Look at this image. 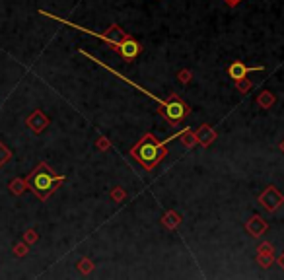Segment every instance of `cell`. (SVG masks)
<instances>
[{"instance_id": "obj_10", "label": "cell", "mask_w": 284, "mask_h": 280, "mask_svg": "<svg viewBox=\"0 0 284 280\" xmlns=\"http://www.w3.org/2000/svg\"><path fill=\"white\" fill-rule=\"evenodd\" d=\"M272 102H274V96H272V94H269V91H265V94H261V96L257 98V104L261 105V107H265V109H267V107H270V104H272Z\"/></svg>"}, {"instance_id": "obj_8", "label": "cell", "mask_w": 284, "mask_h": 280, "mask_svg": "<svg viewBox=\"0 0 284 280\" xmlns=\"http://www.w3.org/2000/svg\"><path fill=\"white\" fill-rule=\"evenodd\" d=\"M195 138H197V142H201L203 146H209L210 142L216 138V133L210 129L209 125H203L199 131H197V134H195Z\"/></svg>"}, {"instance_id": "obj_1", "label": "cell", "mask_w": 284, "mask_h": 280, "mask_svg": "<svg viewBox=\"0 0 284 280\" xmlns=\"http://www.w3.org/2000/svg\"><path fill=\"white\" fill-rule=\"evenodd\" d=\"M179 134H175V136L167 138V140H164V142L156 140V136H154V134H144V136L138 140V144L133 146L131 156H133V158H135L136 162L140 163L144 169H154V167H156V165L165 158V154H167L165 144H167V142H171L173 138H177Z\"/></svg>"}, {"instance_id": "obj_6", "label": "cell", "mask_w": 284, "mask_h": 280, "mask_svg": "<svg viewBox=\"0 0 284 280\" xmlns=\"http://www.w3.org/2000/svg\"><path fill=\"white\" fill-rule=\"evenodd\" d=\"M253 70H265V64H257V66H245L243 62H239V60H236V62H232L230 64V68H228V74H230V78L232 80H243V78H247V74L253 72Z\"/></svg>"}, {"instance_id": "obj_12", "label": "cell", "mask_w": 284, "mask_h": 280, "mask_svg": "<svg viewBox=\"0 0 284 280\" xmlns=\"http://www.w3.org/2000/svg\"><path fill=\"white\" fill-rule=\"evenodd\" d=\"M238 88L241 89V91H247V89L251 88V82H247V78H243V82L238 80Z\"/></svg>"}, {"instance_id": "obj_9", "label": "cell", "mask_w": 284, "mask_h": 280, "mask_svg": "<svg viewBox=\"0 0 284 280\" xmlns=\"http://www.w3.org/2000/svg\"><path fill=\"white\" fill-rule=\"evenodd\" d=\"M272 253H270V245L269 243H265L263 247H261V251H259V257H257V261L263 265V268H269L270 263H272Z\"/></svg>"}, {"instance_id": "obj_15", "label": "cell", "mask_w": 284, "mask_h": 280, "mask_svg": "<svg viewBox=\"0 0 284 280\" xmlns=\"http://www.w3.org/2000/svg\"><path fill=\"white\" fill-rule=\"evenodd\" d=\"M282 150H284V146H282Z\"/></svg>"}, {"instance_id": "obj_3", "label": "cell", "mask_w": 284, "mask_h": 280, "mask_svg": "<svg viewBox=\"0 0 284 280\" xmlns=\"http://www.w3.org/2000/svg\"><path fill=\"white\" fill-rule=\"evenodd\" d=\"M60 181H64V175H55L45 163H41V165L33 171V175H31L30 187H31V191L35 193L39 199L45 201L47 197L53 195L57 183H60Z\"/></svg>"}, {"instance_id": "obj_5", "label": "cell", "mask_w": 284, "mask_h": 280, "mask_svg": "<svg viewBox=\"0 0 284 280\" xmlns=\"http://www.w3.org/2000/svg\"><path fill=\"white\" fill-rule=\"evenodd\" d=\"M259 203L267 208V210H270V212H272V210H276V208H278L284 203V197L280 195V193H278V189H276V187H267V189H265V193L259 197Z\"/></svg>"}, {"instance_id": "obj_13", "label": "cell", "mask_w": 284, "mask_h": 280, "mask_svg": "<svg viewBox=\"0 0 284 280\" xmlns=\"http://www.w3.org/2000/svg\"><path fill=\"white\" fill-rule=\"evenodd\" d=\"M226 2H228V4H230V6H236V4H238L239 0H226Z\"/></svg>"}, {"instance_id": "obj_14", "label": "cell", "mask_w": 284, "mask_h": 280, "mask_svg": "<svg viewBox=\"0 0 284 280\" xmlns=\"http://www.w3.org/2000/svg\"><path fill=\"white\" fill-rule=\"evenodd\" d=\"M278 263H280V266H282V268H284V253H282V257L278 259Z\"/></svg>"}, {"instance_id": "obj_2", "label": "cell", "mask_w": 284, "mask_h": 280, "mask_svg": "<svg viewBox=\"0 0 284 280\" xmlns=\"http://www.w3.org/2000/svg\"><path fill=\"white\" fill-rule=\"evenodd\" d=\"M41 14L47 16V18H51V20L62 22V24H66V26L74 28V30H80L82 33H90V35H93V37H100V39H104V41H107V43L111 45V47H115V51H119L121 57H123L125 60L136 59V57H138V53L142 51V49H140V45L136 43L135 39H131V37H123L121 41H115V39H111V37H105V35H102V33H96V31H90V30H86V28H80V26H76V24L68 22V20H64V18H59V16H53V14H47V12H43V10H41Z\"/></svg>"}, {"instance_id": "obj_4", "label": "cell", "mask_w": 284, "mask_h": 280, "mask_svg": "<svg viewBox=\"0 0 284 280\" xmlns=\"http://www.w3.org/2000/svg\"><path fill=\"white\" fill-rule=\"evenodd\" d=\"M162 115H164L171 125H177V123H181L183 119L189 115V107L183 104L181 100H177L175 96H171V98L167 100V105L162 107Z\"/></svg>"}, {"instance_id": "obj_11", "label": "cell", "mask_w": 284, "mask_h": 280, "mask_svg": "<svg viewBox=\"0 0 284 280\" xmlns=\"http://www.w3.org/2000/svg\"><path fill=\"white\" fill-rule=\"evenodd\" d=\"M164 224H167L169 228H173V226L179 224V218H177L175 214H167V218H164Z\"/></svg>"}, {"instance_id": "obj_7", "label": "cell", "mask_w": 284, "mask_h": 280, "mask_svg": "<svg viewBox=\"0 0 284 280\" xmlns=\"http://www.w3.org/2000/svg\"><path fill=\"white\" fill-rule=\"evenodd\" d=\"M247 232L251 234L253 237H259L261 234H265L267 232V224H265V220L261 218V216H253L251 220L247 222Z\"/></svg>"}]
</instances>
